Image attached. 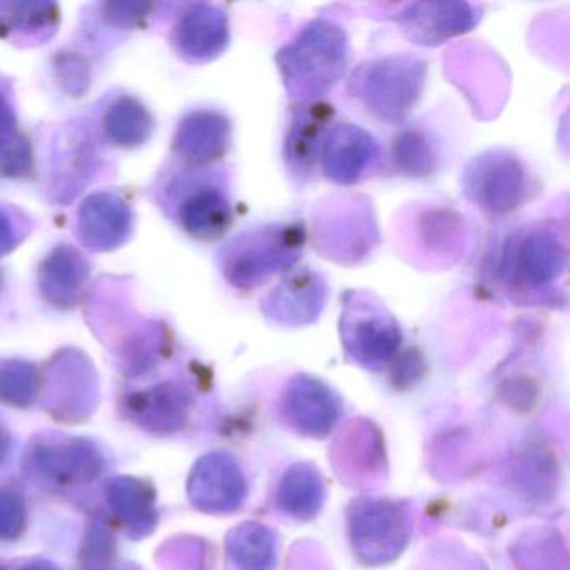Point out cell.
<instances>
[{
  "label": "cell",
  "instance_id": "6",
  "mask_svg": "<svg viewBox=\"0 0 570 570\" xmlns=\"http://www.w3.org/2000/svg\"><path fill=\"white\" fill-rule=\"evenodd\" d=\"M463 195L480 212L507 216L529 198L530 176L525 165L507 149L482 153L466 165Z\"/></svg>",
  "mask_w": 570,
  "mask_h": 570
},
{
  "label": "cell",
  "instance_id": "4",
  "mask_svg": "<svg viewBox=\"0 0 570 570\" xmlns=\"http://www.w3.org/2000/svg\"><path fill=\"white\" fill-rule=\"evenodd\" d=\"M426 65L413 56L396 55L363 62L350 79L348 92L373 119L403 125L419 105Z\"/></svg>",
  "mask_w": 570,
  "mask_h": 570
},
{
  "label": "cell",
  "instance_id": "8",
  "mask_svg": "<svg viewBox=\"0 0 570 570\" xmlns=\"http://www.w3.org/2000/svg\"><path fill=\"white\" fill-rule=\"evenodd\" d=\"M382 163L375 136L353 122H335L320 156L323 176L333 185L355 186Z\"/></svg>",
  "mask_w": 570,
  "mask_h": 570
},
{
  "label": "cell",
  "instance_id": "1",
  "mask_svg": "<svg viewBox=\"0 0 570 570\" xmlns=\"http://www.w3.org/2000/svg\"><path fill=\"white\" fill-rule=\"evenodd\" d=\"M350 41L345 29L316 19L276 55L286 92L298 102L318 101L348 69Z\"/></svg>",
  "mask_w": 570,
  "mask_h": 570
},
{
  "label": "cell",
  "instance_id": "11",
  "mask_svg": "<svg viewBox=\"0 0 570 570\" xmlns=\"http://www.w3.org/2000/svg\"><path fill=\"white\" fill-rule=\"evenodd\" d=\"M181 223L189 235L203 242L225 236L233 223L232 202L226 189L216 183L195 186L183 203Z\"/></svg>",
  "mask_w": 570,
  "mask_h": 570
},
{
  "label": "cell",
  "instance_id": "2",
  "mask_svg": "<svg viewBox=\"0 0 570 570\" xmlns=\"http://www.w3.org/2000/svg\"><path fill=\"white\" fill-rule=\"evenodd\" d=\"M305 238V229L296 223L248 229L223 248V273L239 292H253L298 265Z\"/></svg>",
  "mask_w": 570,
  "mask_h": 570
},
{
  "label": "cell",
  "instance_id": "14",
  "mask_svg": "<svg viewBox=\"0 0 570 570\" xmlns=\"http://www.w3.org/2000/svg\"><path fill=\"white\" fill-rule=\"evenodd\" d=\"M392 165L399 175L406 178H429L439 165V153L426 132L409 128L393 139Z\"/></svg>",
  "mask_w": 570,
  "mask_h": 570
},
{
  "label": "cell",
  "instance_id": "9",
  "mask_svg": "<svg viewBox=\"0 0 570 570\" xmlns=\"http://www.w3.org/2000/svg\"><path fill=\"white\" fill-rule=\"evenodd\" d=\"M330 288L323 275L303 266L293 268L262 302V313L282 326H306L315 323L328 302Z\"/></svg>",
  "mask_w": 570,
  "mask_h": 570
},
{
  "label": "cell",
  "instance_id": "13",
  "mask_svg": "<svg viewBox=\"0 0 570 570\" xmlns=\"http://www.w3.org/2000/svg\"><path fill=\"white\" fill-rule=\"evenodd\" d=\"M179 28L183 51L195 61H209L228 48V18L212 6L193 9Z\"/></svg>",
  "mask_w": 570,
  "mask_h": 570
},
{
  "label": "cell",
  "instance_id": "3",
  "mask_svg": "<svg viewBox=\"0 0 570 570\" xmlns=\"http://www.w3.org/2000/svg\"><path fill=\"white\" fill-rule=\"evenodd\" d=\"M567 263L566 236L540 223L507 236L495 268L499 282L510 295L539 296L563 278Z\"/></svg>",
  "mask_w": 570,
  "mask_h": 570
},
{
  "label": "cell",
  "instance_id": "12",
  "mask_svg": "<svg viewBox=\"0 0 570 570\" xmlns=\"http://www.w3.org/2000/svg\"><path fill=\"white\" fill-rule=\"evenodd\" d=\"M181 151L195 165H209L226 155L232 139V122L215 111H199L183 125Z\"/></svg>",
  "mask_w": 570,
  "mask_h": 570
},
{
  "label": "cell",
  "instance_id": "5",
  "mask_svg": "<svg viewBox=\"0 0 570 570\" xmlns=\"http://www.w3.org/2000/svg\"><path fill=\"white\" fill-rule=\"evenodd\" d=\"M340 335L343 348L360 365L379 368L393 358L403 333L395 316L375 296L348 292L342 299Z\"/></svg>",
  "mask_w": 570,
  "mask_h": 570
},
{
  "label": "cell",
  "instance_id": "10",
  "mask_svg": "<svg viewBox=\"0 0 570 570\" xmlns=\"http://www.w3.org/2000/svg\"><path fill=\"white\" fill-rule=\"evenodd\" d=\"M479 21V8L466 2H419L396 16V24L406 38L429 48L466 35Z\"/></svg>",
  "mask_w": 570,
  "mask_h": 570
},
{
  "label": "cell",
  "instance_id": "7",
  "mask_svg": "<svg viewBox=\"0 0 570 570\" xmlns=\"http://www.w3.org/2000/svg\"><path fill=\"white\" fill-rule=\"evenodd\" d=\"M335 125V108L330 102H298L293 106L286 128L283 159L295 181H312L320 168V156L330 129Z\"/></svg>",
  "mask_w": 570,
  "mask_h": 570
}]
</instances>
